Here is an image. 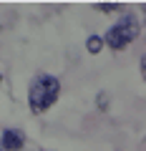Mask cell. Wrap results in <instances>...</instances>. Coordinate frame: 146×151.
Segmentation results:
<instances>
[{
    "instance_id": "6da1fadb",
    "label": "cell",
    "mask_w": 146,
    "mask_h": 151,
    "mask_svg": "<svg viewBox=\"0 0 146 151\" xmlns=\"http://www.w3.org/2000/svg\"><path fill=\"white\" fill-rule=\"evenodd\" d=\"M60 96V83L53 76H38L35 81L30 83V91H28V106L33 113H43L58 101Z\"/></svg>"
},
{
    "instance_id": "7a4b0ae2",
    "label": "cell",
    "mask_w": 146,
    "mask_h": 151,
    "mask_svg": "<svg viewBox=\"0 0 146 151\" xmlns=\"http://www.w3.org/2000/svg\"><path fill=\"white\" fill-rule=\"evenodd\" d=\"M139 30H141V28H139V18H136V15H124L111 30L106 33L103 43L111 45V50H124L131 40L139 38Z\"/></svg>"
},
{
    "instance_id": "3957f363",
    "label": "cell",
    "mask_w": 146,
    "mask_h": 151,
    "mask_svg": "<svg viewBox=\"0 0 146 151\" xmlns=\"http://www.w3.org/2000/svg\"><path fill=\"white\" fill-rule=\"evenodd\" d=\"M0 146H3V151H20L23 146H25V134H23L20 129H8V131H3Z\"/></svg>"
},
{
    "instance_id": "277c9868",
    "label": "cell",
    "mask_w": 146,
    "mask_h": 151,
    "mask_svg": "<svg viewBox=\"0 0 146 151\" xmlns=\"http://www.w3.org/2000/svg\"><path fill=\"white\" fill-rule=\"evenodd\" d=\"M86 48H88V53H101V48H103V38H98V35H91L86 40Z\"/></svg>"
},
{
    "instance_id": "5b68a950",
    "label": "cell",
    "mask_w": 146,
    "mask_h": 151,
    "mask_svg": "<svg viewBox=\"0 0 146 151\" xmlns=\"http://www.w3.org/2000/svg\"><path fill=\"white\" fill-rule=\"evenodd\" d=\"M98 10H103V13H111V10H119V5H116V3H111V5H108V3H98Z\"/></svg>"
},
{
    "instance_id": "8992f818",
    "label": "cell",
    "mask_w": 146,
    "mask_h": 151,
    "mask_svg": "<svg viewBox=\"0 0 146 151\" xmlns=\"http://www.w3.org/2000/svg\"><path fill=\"white\" fill-rule=\"evenodd\" d=\"M141 73H144V78H146V55L141 58Z\"/></svg>"
},
{
    "instance_id": "52a82bcc",
    "label": "cell",
    "mask_w": 146,
    "mask_h": 151,
    "mask_svg": "<svg viewBox=\"0 0 146 151\" xmlns=\"http://www.w3.org/2000/svg\"><path fill=\"white\" fill-rule=\"evenodd\" d=\"M0 81H3V76H0Z\"/></svg>"
},
{
    "instance_id": "ba28073f",
    "label": "cell",
    "mask_w": 146,
    "mask_h": 151,
    "mask_svg": "<svg viewBox=\"0 0 146 151\" xmlns=\"http://www.w3.org/2000/svg\"><path fill=\"white\" fill-rule=\"evenodd\" d=\"M0 151H3V149H0Z\"/></svg>"
}]
</instances>
